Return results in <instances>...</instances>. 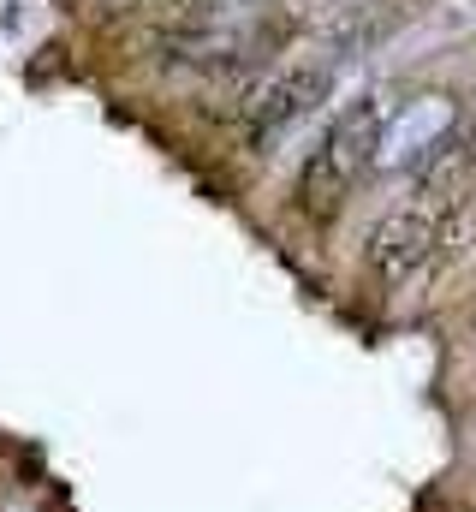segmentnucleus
Wrapping results in <instances>:
<instances>
[{
  "mask_svg": "<svg viewBox=\"0 0 476 512\" xmlns=\"http://www.w3.org/2000/svg\"><path fill=\"white\" fill-rule=\"evenodd\" d=\"M405 114V90L399 84H369L357 102H346V114L316 137V149L298 161L292 173V215L310 227H328L346 197L363 185V173L381 155V137L393 131V120Z\"/></svg>",
  "mask_w": 476,
  "mask_h": 512,
  "instance_id": "1",
  "label": "nucleus"
},
{
  "mask_svg": "<svg viewBox=\"0 0 476 512\" xmlns=\"http://www.w3.org/2000/svg\"><path fill=\"white\" fill-rule=\"evenodd\" d=\"M476 233V203L471 191H411L399 209H387L369 239H363V274L375 286H411L423 268L441 256L465 251Z\"/></svg>",
  "mask_w": 476,
  "mask_h": 512,
  "instance_id": "2",
  "label": "nucleus"
},
{
  "mask_svg": "<svg viewBox=\"0 0 476 512\" xmlns=\"http://www.w3.org/2000/svg\"><path fill=\"white\" fill-rule=\"evenodd\" d=\"M328 90H334V66H316V60H304V66H280V72L256 78V84L238 96L244 143H250V149L274 143L280 131L298 126L304 114H316V108L328 102Z\"/></svg>",
  "mask_w": 476,
  "mask_h": 512,
  "instance_id": "3",
  "label": "nucleus"
},
{
  "mask_svg": "<svg viewBox=\"0 0 476 512\" xmlns=\"http://www.w3.org/2000/svg\"><path fill=\"white\" fill-rule=\"evenodd\" d=\"M244 6H250V0H161V12H167L173 24H227Z\"/></svg>",
  "mask_w": 476,
  "mask_h": 512,
  "instance_id": "4",
  "label": "nucleus"
},
{
  "mask_svg": "<svg viewBox=\"0 0 476 512\" xmlns=\"http://www.w3.org/2000/svg\"><path fill=\"white\" fill-rule=\"evenodd\" d=\"M96 6H108V12H131V6H143V0H96Z\"/></svg>",
  "mask_w": 476,
  "mask_h": 512,
  "instance_id": "5",
  "label": "nucleus"
},
{
  "mask_svg": "<svg viewBox=\"0 0 476 512\" xmlns=\"http://www.w3.org/2000/svg\"><path fill=\"white\" fill-rule=\"evenodd\" d=\"M471 316H476V280H471Z\"/></svg>",
  "mask_w": 476,
  "mask_h": 512,
  "instance_id": "6",
  "label": "nucleus"
}]
</instances>
